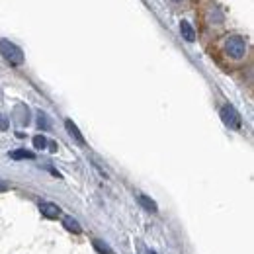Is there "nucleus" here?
Segmentation results:
<instances>
[{
	"label": "nucleus",
	"instance_id": "20e7f679",
	"mask_svg": "<svg viewBox=\"0 0 254 254\" xmlns=\"http://www.w3.org/2000/svg\"><path fill=\"white\" fill-rule=\"evenodd\" d=\"M39 211L47 217V219H57V217H61V207L57 205V203H49V201H43L41 205H39Z\"/></svg>",
	"mask_w": 254,
	"mask_h": 254
},
{
	"label": "nucleus",
	"instance_id": "2eb2a0df",
	"mask_svg": "<svg viewBox=\"0 0 254 254\" xmlns=\"http://www.w3.org/2000/svg\"><path fill=\"white\" fill-rule=\"evenodd\" d=\"M172 2H182V0H172Z\"/></svg>",
	"mask_w": 254,
	"mask_h": 254
},
{
	"label": "nucleus",
	"instance_id": "f257e3e1",
	"mask_svg": "<svg viewBox=\"0 0 254 254\" xmlns=\"http://www.w3.org/2000/svg\"><path fill=\"white\" fill-rule=\"evenodd\" d=\"M223 51L231 61H243L249 53L247 39L243 35H227L223 41Z\"/></svg>",
	"mask_w": 254,
	"mask_h": 254
},
{
	"label": "nucleus",
	"instance_id": "423d86ee",
	"mask_svg": "<svg viewBox=\"0 0 254 254\" xmlns=\"http://www.w3.org/2000/svg\"><path fill=\"white\" fill-rule=\"evenodd\" d=\"M137 199H139V203H141L147 211H151V213H157V211H159V205H157V203H155V199H151L149 195L139 193V195H137Z\"/></svg>",
	"mask_w": 254,
	"mask_h": 254
},
{
	"label": "nucleus",
	"instance_id": "6e6552de",
	"mask_svg": "<svg viewBox=\"0 0 254 254\" xmlns=\"http://www.w3.org/2000/svg\"><path fill=\"white\" fill-rule=\"evenodd\" d=\"M63 225L66 231H70V233H80L82 231V227L78 225L76 219H72V217H63Z\"/></svg>",
	"mask_w": 254,
	"mask_h": 254
},
{
	"label": "nucleus",
	"instance_id": "f8f14e48",
	"mask_svg": "<svg viewBox=\"0 0 254 254\" xmlns=\"http://www.w3.org/2000/svg\"><path fill=\"white\" fill-rule=\"evenodd\" d=\"M37 124H39V127H41V129H49V122H47V116H45V114H41V112L37 114Z\"/></svg>",
	"mask_w": 254,
	"mask_h": 254
},
{
	"label": "nucleus",
	"instance_id": "ddd939ff",
	"mask_svg": "<svg viewBox=\"0 0 254 254\" xmlns=\"http://www.w3.org/2000/svg\"><path fill=\"white\" fill-rule=\"evenodd\" d=\"M8 127H10V120H8L6 116H2V114H0V131H6Z\"/></svg>",
	"mask_w": 254,
	"mask_h": 254
},
{
	"label": "nucleus",
	"instance_id": "7ed1b4c3",
	"mask_svg": "<svg viewBox=\"0 0 254 254\" xmlns=\"http://www.w3.org/2000/svg\"><path fill=\"white\" fill-rule=\"evenodd\" d=\"M221 120L223 124L227 127H231V129H241V116H239V112L233 108V106H223L221 108Z\"/></svg>",
	"mask_w": 254,
	"mask_h": 254
},
{
	"label": "nucleus",
	"instance_id": "9d476101",
	"mask_svg": "<svg viewBox=\"0 0 254 254\" xmlns=\"http://www.w3.org/2000/svg\"><path fill=\"white\" fill-rule=\"evenodd\" d=\"M92 245H94L96 253H100V254H112V251L108 249V245H106V243H102V241H94Z\"/></svg>",
	"mask_w": 254,
	"mask_h": 254
},
{
	"label": "nucleus",
	"instance_id": "0eeeda50",
	"mask_svg": "<svg viewBox=\"0 0 254 254\" xmlns=\"http://www.w3.org/2000/svg\"><path fill=\"white\" fill-rule=\"evenodd\" d=\"M180 33H182V37H184L188 43L195 41V30L190 26V22H186V20L180 22Z\"/></svg>",
	"mask_w": 254,
	"mask_h": 254
},
{
	"label": "nucleus",
	"instance_id": "39448f33",
	"mask_svg": "<svg viewBox=\"0 0 254 254\" xmlns=\"http://www.w3.org/2000/svg\"><path fill=\"white\" fill-rule=\"evenodd\" d=\"M64 127H66L68 135H70V137H74V141H76L78 145H84V143H86V141H84V137H82V133L78 131V127L74 126L70 120H64Z\"/></svg>",
	"mask_w": 254,
	"mask_h": 254
},
{
	"label": "nucleus",
	"instance_id": "1a4fd4ad",
	"mask_svg": "<svg viewBox=\"0 0 254 254\" xmlns=\"http://www.w3.org/2000/svg\"><path fill=\"white\" fill-rule=\"evenodd\" d=\"M10 157L14 160H20V159H33V153L32 151H26V149H18V151H12Z\"/></svg>",
	"mask_w": 254,
	"mask_h": 254
},
{
	"label": "nucleus",
	"instance_id": "9b49d317",
	"mask_svg": "<svg viewBox=\"0 0 254 254\" xmlns=\"http://www.w3.org/2000/svg\"><path fill=\"white\" fill-rule=\"evenodd\" d=\"M45 145H47V139H45L43 135H35V137H33V147H35V149L41 151V149H45Z\"/></svg>",
	"mask_w": 254,
	"mask_h": 254
},
{
	"label": "nucleus",
	"instance_id": "4468645a",
	"mask_svg": "<svg viewBox=\"0 0 254 254\" xmlns=\"http://www.w3.org/2000/svg\"><path fill=\"white\" fill-rule=\"evenodd\" d=\"M8 190V184H4V182H0V191H6Z\"/></svg>",
	"mask_w": 254,
	"mask_h": 254
},
{
	"label": "nucleus",
	"instance_id": "f03ea898",
	"mask_svg": "<svg viewBox=\"0 0 254 254\" xmlns=\"http://www.w3.org/2000/svg\"><path fill=\"white\" fill-rule=\"evenodd\" d=\"M0 53H2V57H4L8 63L14 64V66H20V64L24 63V53H22V49H20L16 43L8 41V39H0Z\"/></svg>",
	"mask_w": 254,
	"mask_h": 254
}]
</instances>
